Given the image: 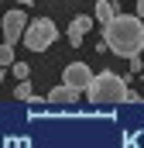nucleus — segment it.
<instances>
[{"instance_id":"obj_1","label":"nucleus","mask_w":144,"mask_h":148,"mask_svg":"<svg viewBox=\"0 0 144 148\" xmlns=\"http://www.w3.org/2000/svg\"><path fill=\"white\" fill-rule=\"evenodd\" d=\"M103 41L113 55L120 59H130V55H141L144 48V21L137 14H117L110 24H103Z\"/></svg>"},{"instance_id":"obj_2","label":"nucleus","mask_w":144,"mask_h":148,"mask_svg":"<svg viewBox=\"0 0 144 148\" xmlns=\"http://www.w3.org/2000/svg\"><path fill=\"white\" fill-rule=\"evenodd\" d=\"M127 83H130V79H124V76L103 69L100 76L89 79L86 97H89L93 103H124V100H127Z\"/></svg>"},{"instance_id":"obj_3","label":"nucleus","mask_w":144,"mask_h":148,"mask_svg":"<svg viewBox=\"0 0 144 148\" xmlns=\"http://www.w3.org/2000/svg\"><path fill=\"white\" fill-rule=\"evenodd\" d=\"M55 41H58V28H55L52 17L28 21V28H24V45H28L31 52H45V48H52Z\"/></svg>"},{"instance_id":"obj_4","label":"nucleus","mask_w":144,"mask_h":148,"mask_svg":"<svg viewBox=\"0 0 144 148\" xmlns=\"http://www.w3.org/2000/svg\"><path fill=\"white\" fill-rule=\"evenodd\" d=\"M24 28H28V14H24V10H7V14H0L3 41L17 45V38H24Z\"/></svg>"},{"instance_id":"obj_5","label":"nucleus","mask_w":144,"mask_h":148,"mask_svg":"<svg viewBox=\"0 0 144 148\" xmlns=\"http://www.w3.org/2000/svg\"><path fill=\"white\" fill-rule=\"evenodd\" d=\"M89 79H93V69H89L86 62H69V66L62 69V83H69L75 90H86Z\"/></svg>"},{"instance_id":"obj_6","label":"nucleus","mask_w":144,"mask_h":148,"mask_svg":"<svg viewBox=\"0 0 144 148\" xmlns=\"http://www.w3.org/2000/svg\"><path fill=\"white\" fill-rule=\"evenodd\" d=\"M79 93H82V90H75V86H69V83H58V86L48 93V103H58V107H62V103H75Z\"/></svg>"},{"instance_id":"obj_7","label":"nucleus","mask_w":144,"mask_h":148,"mask_svg":"<svg viewBox=\"0 0 144 148\" xmlns=\"http://www.w3.org/2000/svg\"><path fill=\"white\" fill-rule=\"evenodd\" d=\"M93 17L100 21V28H103V24H110V21L117 17V3H113V0H96V7H93Z\"/></svg>"},{"instance_id":"obj_8","label":"nucleus","mask_w":144,"mask_h":148,"mask_svg":"<svg viewBox=\"0 0 144 148\" xmlns=\"http://www.w3.org/2000/svg\"><path fill=\"white\" fill-rule=\"evenodd\" d=\"M96 24V17H89V14H79V17H72V28H69V35H82L86 38V31Z\"/></svg>"},{"instance_id":"obj_9","label":"nucleus","mask_w":144,"mask_h":148,"mask_svg":"<svg viewBox=\"0 0 144 148\" xmlns=\"http://www.w3.org/2000/svg\"><path fill=\"white\" fill-rule=\"evenodd\" d=\"M14 97L31 103V100H35V90H31V83H28V79H17V86H14Z\"/></svg>"},{"instance_id":"obj_10","label":"nucleus","mask_w":144,"mask_h":148,"mask_svg":"<svg viewBox=\"0 0 144 148\" xmlns=\"http://www.w3.org/2000/svg\"><path fill=\"white\" fill-rule=\"evenodd\" d=\"M14 62H17V55H14V45H10V41H3V45H0V66L7 69V66H14Z\"/></svg>"},{"instance_id":"obj_11","label":"nucleus","mask_w":144,"mask_h":148,"mask_svg":"<svg viewBox=\"0 0 144 148\" xmlns=\"http://www.w3.org/2000/svg\"><path fill=\"white\" fill-rule=\"evenodd\" d=\"M10 73H14V79H28V76H31V66H28V62H14Z\"/></svg>"},{"instance_id":"obj_12","label":"nucleus","mask_w":144,"mask_h":148,"mask_svg":"<svg viewBox=\"0 0 144 148\" xmlns=\"http://www.w3.org/2000/svg\"><path fill=\"white\" fill-rule=\"evenodd\" d=\"M127 66H130V73H144V62H141V55H130V59H127Z\"/></svg>"},{"instance_id":"obj_13","label":"nucleus","mask_w":144,"mask_h":148,"mask_svg":"<svg viewBox=\"0 0 144 148\" xmlns=\"http://www.w3.org/2000/svg\"><path fill=\"white\" fill-rule=\"evenodd\" d=\"M137 100H141V93H134V90L127 86V100H124V103H137Z\"/></svg>"},{"instance_id":"obj_14","label":"nucleus","mask_w":144,"mask_h":148,"mask_svg":"<svg viewBox=\"0 0 144 148\" xmlns=\"http://www.w3.org/2000/svg\"><path fill=\"white\" fill-rule=\"evenodd\" d=\"M137 17L144 21V0H137Z\"/></svg>"},{"instance_id":"obj_15","label":"nucleus","mask_w":144,"mask_h":148,"mask_svg":"<svg viewBox=\"0 0 144 148\" xmlns=\"http://www.w3.org/2000/svg\"><path fill=\"white\" fill-rule=\"evenodd\" d=\"M0 83H3V66H0Z\"/></svg>"},{"instance_id":"obj_16","label":"nucleus","mask_w":144,"mask_h":148,"mask_svg":"<svg viewBox=\"0 0 144 148\" xmlns=\"http://www.w3.org/2000/svg\"><path fill=\"white\" fill-rule=\"evenodd\" d=\"M21 3H35V0H21Z\"/></svg>"}]
</instances>
